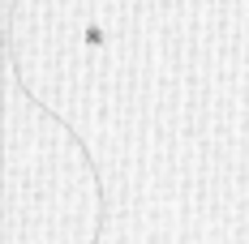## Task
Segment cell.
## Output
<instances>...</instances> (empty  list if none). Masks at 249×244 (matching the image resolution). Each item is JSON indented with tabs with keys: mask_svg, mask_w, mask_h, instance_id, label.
Masks as SVG:
<instances>
[{
	"mask_svg": "<svg viewBox=\"0 0 249 244\" xmlns=\"http://www.w3.org/2000/svg\"><path fill=\"white\" fill-rule=\"evenodd\" d=\"M82 43H86L90 51H99V48H103V26L90 22V26H86V34H82Z\"/></svg>",
	"mask_w": 249,
	"mask_h": 244,
	"instance_id": "1",
	"label": "cell"
}]
</instances>
